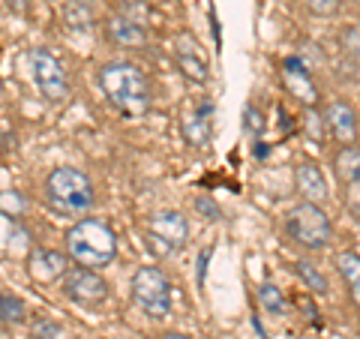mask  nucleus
I'll list each match as a JSON object with an SVG mask.
<instances>
[{
    "mask_svg": "<svg viewBox=\"0 0 360 339\" xmlns=\"http://www.w3.org/2000/svg\"><path fill=\"white\" fill-rule=\"evenodd\" d=\"M132 300L150 319H165L172 312V282L156 264H141L132 276Z\"/></svg>",
    "mask_w": 360,
    "mask_h": 339,
    "instance_id": "obj_5",
    "label": "nucleus"
},
{
    "mask_svg": "<svg viewBox=\"0 0 360 339\" xmlns=\"http://www.w3.org/2000/svg\"><path fill=\"white\" fill-rule=\"evenodd\" d=\"M297 307L303 309V315H307L312 324H321V321H319V315H315V307H312V300H309V298H303V295H300V298H297Z\"/></svg>",
    "mask_w": 360,
    "mask_h": 339,
    "instance_id": "obj_29",
    "label": "nucleus"
},
{
    "mask_svg": "<svg viewBox=\"0 0 360 339\" xmlns=\"http://www.w3.org/2000/svg\"><path fill=\"white\" fill-rule=\"evenodd\" d=\"M295 274L300 276V282L312 291V295H324V298L330 295V282H328V276H324L312 262H307V258H300V262L295 264Z\"/></svg>",
    "mask_w": 360,
    "mask_h": 339,
    "instance_id": "obj_18",
    "label": "nucleus"
},
{
    "mask_svg": "<svg viewBox=\"0 0 360 339\" xmlns=\"http://www.w3.org/2000/svg\"><path fill=\"white\" fill-rule=\"evenodd\" d=\"M295 189L300 192L303 201H312V205H321V201L330 198V186L328 177L315 162H297L295 165Z\"/></svg>",
    "mask_w": 360,
    "mask_h": 339,
    "instance_id": "obj_13",
    "label": "nucleus"
},
{
    "mask_svg": "<svg viewBox=\"0 0 360 339\" xmlns=\"http://www.w3.org/2000/svg\"><path fill=\"white\" fill-rule=\"evenodd\" d=\"M60 288L72 303H78V307H84V309H96L108 300V282L99 276L96 270L82 267V264L66 270L60 279Z\"/></svg>",
    "mask_w": 360,
    "mask_h": 339,
    "instance_id": "obj_8",
    "label": "nucleus"
},
{
    "mask_svg": "<svg viewBox=\"0 0 360 339\" xmlns=\"http://www.w3.org/2000/svg\"><path fill=\"white\" fill-rule=\"evenodd\" d=\"M0 94H4V78H0Z\"/></svg>",
    "mask_w": 360,
    "mask_h": 339,
    "instance_id": "obj_33",
    "label": "nucleus"
},
{
    "mask_svg": "<svg viewBox=\"0 0 360 339\" xmlns=\"http://www.w3.org/2000/svg\"><path fill=\"white\" fill-rule=\"evenodd\" d=\"M324 123H328V129L336 141L348 148V144H357V111L342 103V99H333V103L324 105Z\"/></svg>",
    "mask_w": 360,
    "mask_h": 339,
    "instance_id": "obj_12",
    "label": "nucleus"
},
{
    "mask_svg": "<svg viewBox=\"0 0 360 339\" xmlns=\"http://www.w3.org/2000/svg\"><path fill=\"white\" fill-rule=\"evenodd\" d=\"M357 4H360V0H357Z\"/></svg>",
    "mask_w": 360,
    "mask_h": 339,
    "instance_id": "obj_34",
    "label": "nucleus"
},
{
    "mask_svg": "<svg viewBox=\"0 0 360 339\" xmlns=\"http://www.w3.org/2000/svg\"><path fill=\"white\" fill-rule=\"evenodd\" d=\"M78 4H87V6H90V4H94V0H78Z\"/></svg>",
    "mask_w": 360,
    "mask_h": 339,
    "instance_id": "obj_32",
    "label": "nucleus"
},
{
    "mask_svg": "<svg viewBox=\"0 0 360 339\" xmlns=\"http://www.w3.org/2000/svg\"><path fill=\"white\" fill-rule=\"evenodd\" d=\"M162 339H193V336H186V333H177V331H172V333H162Z\"/></svg>",
    "mask_w": 360,
    "mask_h": 339,
    "instance_id": "obj_30",
    "label": "nucleus"
},
{
    "mask_svg": "<svg viewBox=\"0 0 360 339\" xmlns=\"http://www.w3.org/2000/svg\"><path fill=\"white\" fill-rule=\"evenodd\" d=\"M45 198L54 213L60 217H84L94 207V180H90L82 168L60 165L45 177Z\"/></svg>",
    "mask_w": 360,
    "mask_h": 339,
    "instance_id": "obj_3",
    "label": "nucleus"
},
{
    "mask_svg": "<svg viewBox=\"0 0 360 339\" xmlns=\"http://www.w3.org/2000/svg\"><path fill=\"white\" fill-rule=\"evenodd\" d=\"M336 270H340V276L345 282V291L352 303L360 309V255L354 250H345L336 255Z\"/></svg>",
    "mask_w": 360,
    "mask_h": 339,
    "instance_id": "obj_16",
    "label": "nucleus"
},
{
    "mask_svg": "<svg viewBox=\"0 0 360 339\" xmlns=\"http://www.w3.org/2000/svg\"><path fill=\"white\" fill-rule=\"evenodd\" d=\"M70 270V258L54 250H37L30 255V276L37 282H58Z\"/></svg>",
    "mask_w": 360,
    "mask_h": 339,
    "instance_id": "obj_15",
    "label": "nucleus"
},
{
    "mask_svg": "<svg viewBox=\"0 0 360 339\" xmlns=\"http://www.w3.org/2000/svg\"><path fill=\"white\" fill-rule=\"evenodd\" d=\"M283 82H285V90L297 99L300 105H307V108L319 105V87H315L307 63H303L300 58H285L283 60Z\"/></svg>",
    "mask_w": 360,
    "mask_h": 339,
    "instance_id": "obj_11",
    "label": "nucleus"
},
{
    "mask_svg": "<svg viewBox=\"0 0 360 339\" xmlns=\"http://www.w3.org/2000/svg\"><path fill=\"white\" fill-rule=\"evenodd\" d=\"M315 18H333L342 13V0H303Z\"/></svg>",
    "mask_w": 360,
    "mask_h": 339,
    "instance_id": "obj_24",
    "label": "nucleus"
},
{
    "mask_svg": "<svg viewBox=\"0 0 360 339\" xmlns=\"http://www.w3.org/2000/svg\"><path fill=\"white\" fill-rule=\"evenodd\" d=\"M258 300H262V307L270 315H285V298L274 282H262V286H258Z\"/></svg>",
    "mask_w": 360,
    "mask_h": 339,
    "instance_id": "obj_22",
    "label": "nucleus"
},
{
    "mask_svg": "<svg viewBox=\"0 0 360 339\" xmlns=\"http://www.w3.org/2000/svg\"><path fill=\"white\" fill-rule=\"evenodd\" d=\"M174 60H177V70L186 82H193V84H207L210 82L207 58H205V51H201V45H198V39L193 37V33H180L177 37Z\"/></svg>",
    "mask_w": 360,
    "mask_h": 339,
    "instance_id": "obj_9",
    "label": "nucleus"
},
{
    "mask_svg": "<svg viewBox=\"0 0 360 339\" xmlns=\"http://www.w3.org/2000/svg\"><path fill=\"white\" fill-rule=\"evenodd\" d=\"M285 234L300 250L321 252L333 243V219L321 205L300 201V205H295L285 213Z\"/></svg>",
    "mask_w": 360,
    "mask_h": 339,
    "instance_id": "obj_4",
    "label": "nucleus"
},
{
    "mask_svg": "<svg viewBox=\"0 0 360 339\" xmlns=\"http://www.w3.org/2000/svg\"><path fill=\"white\" fill-rule=\"evenodd\" d=\"M30 75L33 84L49 103H63L70 96V78H66L63 63L54 58L49 49H33L30 51Z\"/></svg>",
    "mask_w": 360,
    "mask_h": 339,
    "instance_id": "obj_7",
    "label": "nucleus"
},
{
    "mask_svg": "<svg viewBox=\"0 0 360 339\" xmlns=\"http://www.w3.org/2000/svg\"><path fill=\"white\" fill-rule=\"evenodd\" d=\"M333 174L340 177V184H354L360 180V148L348 144V148H340L333 156Z\"/></svg>",
    "mask_w": 360,
    "mask_h": 339,
    "instance_id": "obj_17",
    "label": "nucleus"
},
{
    "mask_svg": "<svg viewBox=\"0 0 360 339\" xmlns=\"http://www.w3.org/2000/svg\"><path fill=\"white\" fill-rule=\"evenodd\" d=\"M195 210H198V217L207 219V222H219L222 219V207L207 196V192H201V196L195 198Z\"/></svg>",
    "mask_w": 360,
    "mask_h": 339,
    "instance_id": "obj_25",
    "label": "nucleus"
},
{
    "mask_svg": "<svg viewBox=\"0 0 360 339\" xmlns=\"http://www.w3.org/2000/svg\"><path fill=\"white\" fill-rule=\"evenodd\" d=\"M144 4H150V6H156V4H165V0H144Z\"/></svg>",
    "mask_w": 360,
    "mask_h": 339,
    "instance_id": "obj_31",
    "label": "nucleus"
},
{
    "mask_svg": "<svg viewBox=\"0 0 360 339\" xmlns=\"http://www.w3.org/2000/svg\"><path fill=\"white\" fill-rule=\"evenodd\" d=\"M243 129L255 135V139H262V132H264V115L258 111V105H246L243 108Z\"/></svg>",
    "mask_w": 360,
    "mask_h": 339,
    "instance_id": "obj_26",
    "label": "nucleus"
},
{
    "mask_svg": "<svg viewBox=\"0 0 360 339\" xmlns=\"http://www.w3.org/2000/svg\"><path fill=\"white\" fill-rule=\"evenodd\" d=\"M58 333H60L58 324H51V321H45V319L33 321V336H37V339H54Z\"/></svg>",
    "mask_w": 360,
    "mask_h": 339,
    "instance_id": "obj_28",
    "label": "nucleus"
},
{
    "mask_svg": "<svg viewBox=\"0 0 360 339\" xmlns=\"http://www.w3.org/2000/svg\"><path fill=\"white\" fill-rule=\"evenodd\" d=\"M336 39H340V49L348 54V58H357L360 60V21L342 25L340 33H336Z\"/></svg>",
    "mask_w": 360,
    "mask_h": 339,
    "instance_id": "obj_23",
    "label": "nucleus"
},
{
    "mask_svg": "<svg viewBox=\"0 0 360 339\" xmlns=\"http://www.w3.org/2000/svg\"><path fill=\"white\" fill-rule=\"evenodd\" d=\"M27 319V307L25 300L9 295V291H0V321L4 324H21Z\"/></svg>",
    "mask_w": 360,
    "mask_h": 339,
    "instance_id": "obj_20",
    "label": "nucleus"
},
{
    "mask_svg": "<svg viewBox=\"0 0 360 339\" xmlns=\"http://www.w3.org/2000/svg\"><path fill=\"white\" fill-rule=\"evenodd\" d=\"M99 87H103V94L108 96V103L129 117L144 115L153 103L148 75L135 63H123V60L105 63L103 70H99Z\"/></svg>",
    "mask_w": 360,
    "mask_h": 339,
    "instance_id": "obj_2",
    "label": "nucleus"
},
{
    "mask_svg": "<svg viewBox=\"0 0 360 339\" xmlns=\"http://www.w3.org/2000/svg\"><path fill=\"white\" fill-rule=\"evenodd\" d=\"M213 105L210 103H201V105H189L184 108L180 115V135L189 148L195 151H205L210 139H213Z\"/></svg>",
    "mask_w": 360,
    "mask_h": 339,
    "instance_id": "obj_10",
    "label": "nucleus"
},
{
    "mask_svg": "<svg viewBox=\"0 0 360 339\" xmlns=\"http://www.w3.org/2000/svg\"><path fill=\"white\" fill-rule=\"evenodd\" d=\"M144 241L153 255H172L189 241V219L180 210H156L144 225Z\"/></svg>",
    "mask_w": 360,
    "mask_h": 339,
    "instance_id": "obj_6",
    "label": "nucleus"
},
{
    "mask_svg": "<svg viewBox=\"0 0 360 339\" xmlns=\"http://www.w3.org/2000/svg\"><path fill=\"white\" fill-rule=\"evenodd\" d=\"M105 37L117 45V49H135V51H141L144 45H148V27H141V25H135V21L129 18H123V15H108L105 21Z\"/></svg>",
    "mask_w": 360,
    "mask_h": 339,
    "instance_id": "obj_14",
    "label": "nucleus"
},
{
    "mask_svg": "<svg viewBox=\"0 0 360 339\" xmlns=\"http://www.w3.org/2000/svg\"><path fill=\"white\" fill-rule=\"evenodd\" d=\"M66 252L75 264L90 267V270H103L108 264H115L117 258V234L108 222L96 217H84L72 222L63 234Z\"/></svg>",
    "mask_w": 360,
    "mask_h": 339,
    "instance_id": "obj_1",
    "label": "nucleus"
},
{
    "mask_svg": "<svg viewBox=\"0 0 360 339\" xmlns=\"http://www.w3.org/2000/svg\"><path fill=\"white\" fill-rule=\"evenodd\" d=\"M63 21L70 25L72 30H90L94 27V9L87 4H78V0H66L63 4Z\"/></svg>",
    "mask_w": 360,
    "mask_h": 339,
    "instance_id": "obj_19",
    "label": "nucleus"
},
{
    "mask_svg": "<svg viewBox=\"0 0 360 339\" xmlns=\"http://www.w3.org/2000/svg\"><path fill=\"white\" fill-rule=\"evenodd\" d=\"M117 15L135 21V25L148 27L150 25V15H153V6L144 4V0H117Z\"/></svg>",
    "mask_w": 360,
    "mask_h": 339,
    "instance_id": "obj_21",
    "label": "nucleus"
},
{
    "mask_svg": "<svg viewBox=\"0 0 360 339\" xmlns=\"http://www.w3.org/2000/svg\"><path fill=\"white\" fill-rule=\"evenodd\" d=\"M342 205L348 207L354 219H360V180L354 184H342Z\"/></svg>",
    "mask_w": 360,
    "mask_h": 339,
    "instance_id": "obj_27",
    "label": "nucleus"
}]
</instances>
